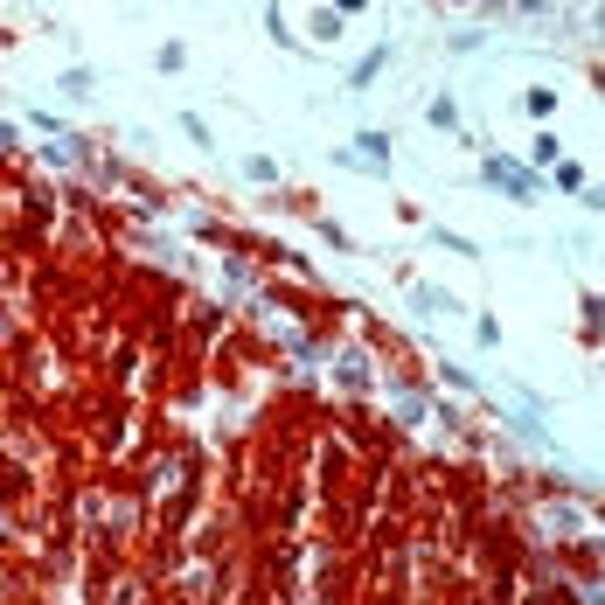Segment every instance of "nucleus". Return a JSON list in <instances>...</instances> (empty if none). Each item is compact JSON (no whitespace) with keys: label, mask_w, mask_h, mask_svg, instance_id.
I'll return each mask as SVG.
<instances>
[{"label":"nucleus","mask_w":605,"mask_h":605,"mask_svg":"<svg viewBox=\"0 0 605 605\" xmlns=\"http://www.w3.org/2000/svg\"><path fill=\"white\" fill-rule=\"evenodd\" d=\"M63 91L84 98V91H98V77H91V70H63Z\"/></svg>","instance_id":"obj_17"},{"label":"nucleus","mask_w":605,"mask_h":605,"mask_svg":"<svg viewBox=\"0 0 605 605\" xmlns=\"http://www.w3.org/2000/svg\"><path fill=\"white\" fill-rule=\"evenodd\" d=\"M473 341H480V348H501V320L480 313V320H473Z\"/></svg>","instance_id":"obj_14"},{"label":"nucleus","mask_w":605,"mask_h":605,"mask_svg":"<svg viewBox=\"0 0 605 605\" xmlns=\"http://www.w3.org/2000/svg\"><path fill=\"white\" fill-rule=\"evenodd\" d=\"M383 70H390V42H383V49H369V56H355V63H348V91H369V84H376V77H383Z\"/></svg>","instance_id":"obj_2"},{"label":"nucleus","mask_w":605,"mask_h":605,"mask_svg":"<svg viewBox=\"0 0 605 605\" xmlns=\"http://www.w3.org/2000/svg\"><path fill=\"white\" fill-rule=\"evenodd\" d=\"M153 70H160V77H181V70H188V42H160V49H153Z\"/></svg>","instance_id":"obj_5"},{"label":"nucleus","mask_w":605,"mask_h":605,"mask_svg":"<svg viewBox=\"0 0 605 605\" xmlns=\"http://www.w3.org/2000/svg\"><path fill=\"white\" fill-rule=\"evenodd\" d=\"M439 383H446V390H480L473 369H459V362H439Z\"/></svg>","instance_id":"obj_13"},{"label":"nucleus","mask_w":605,"mask_h":605,"mask_svg":"<svg viewBox=\"0 0 605 605\" xmlns=\"http://www.w3.org/2000/svg\"><path fill=\"white\" fill-rule=\"evenodd\" d=\"M557 153H564V147H557V133H536V147H529V160H536V167H550Z\"/></svg>","instance_id":"obj_16"},{"label":"nucleus","mask_w":605,"mask_h":605,"mask_svg":"<svg viewBox=\"0 0 605 605\" xmlns=\"http://www.w3.org/2000/svg\"><path fill=\"white\" fill-rule=\"evenodd\" d=\"M181 133H188V140H195L202 153L216 147V140H209V119H202V112H181Z\"/></svg>","instance_id":"obj_11"},{"label":"nucleus","mask_w":605,"mask_h":605,"mask_svg":"<svg viewBox=\"0 0 605 605\" xmlns=\"http://www.w3.org/2000/svg\"><path fill=\"white\" fill-rule=\"evenodd\" d=\"M515 7H522V14H550L557 0H515Z\"/></svg>","instance_id":"obj_20"},{"label":"nucleus","mask_w":605,"mask_h":605,"mask_svg":"<svg viewBox=\"0 0 605 605\" xmlns=\"http://www.w3.org/2000/svg\"><path fill=\"white\" fill-rule=\"evenodd\" d=\"M397 418L418 425V418H432V404H425V397H397Z\"/></svg>","instance_id":"obj_18"},{"label":"nucleus","mask_w":605,"mask_h":605,"mask_svg":"<svg viewBox=\"0 0 605 605\" xmlns=\"http://www.w3.org/2000/svg\"><path fill=\"white\" fill-rule=\"evenodd\" d=\"M480 42H487V28H459V35H446V49H453V56H473Z\"/></svg>","instance_id":"obj_12"},{"label":"nucleus","mask_w":605,"mask_h":605,"mask_svg":"<svg viewBox=\"0 0 605 605\" xmlns=\"http://www.w3.org/2000/svg\"><path fill=\"white\" fill-rule=\"evenodd\" d=\"M425 126H432V133H459V98L453 91H439V98L425 105Z\"/></svg>","instance_id":"obj_4"},{"label":"nucleus","mask_w":605,"mask_h":605,"mask_svg":"<svg viewBox=\"0 0 605 605\" xmlns=\"http://www.w3.org/2000/svg\"><path fill=\"white\" fill-rule=\"evenodd\" d=\"M432 244H439V251H459V258H480L473 237H453V230H432Z\"/></svg>","instance_id":"obj_15"},{"label":"nucleus","mask_w":605,"mask_h":605,"mask_svg":"<svg viewBox=\"0 0 605 605\" xmlns=\"http://www.w3.org/2000/svg\"><path fill=\"white\" fill-rule=\"evenodd\" d=\"M334 383H341V390H369V355H362V348H341V355H334Z\"/></svg>","instance_id":"obj_3"},{"label":"nucleus","mask_w":605,"mask_h":605,"mask_svg":"<svg viewBox=\"0 0 605 605\" xmlns=\"http://www.w3.org/2000/svg\"><path fill=\"white\" fill-rule=\"evenodd\" d=\"M313 230H320V244H334V251H348V230H341L334 216H327V223H313Z\"/></svg>","instance_id":"obj_19"},{"label":"nucleus","mask_w":605,"mask_h":605,"mask_svg":"<svg viewBox=\"0 0 605 605\" xmlns=\"http://www.w3.org/2000/svg\"><path fill=\"white\" fill-rule=\"evenodd\" d=\"M279 174H286V167H279L272 153H244V181H258V188H272Z\"/></svg>","instance_id":"obj_6"},{"label":"nucleus","mask_w":605,"mask_h":605,"mask_svg":"<svg viewBox=\"0 0 605 605\" xmlns=\"http://www.w3.org/2000/svg\"><path fill=\"white\" fill-rule=\"evenodd\" d=\"M411 300H418V313H459V300L439 286H411Z\"/></svg>","instance_id":"obj_7"},{"label":"nucleus","mask_w":605,"mask_h":605,"mask_svg":"<svg viewBox=\"0 0 605 605\" xmlns=\"http://www.w3.org/2000/svg\"><path fill=\"white\" fill-rule=\"evenodd\" d=\"M480 188H494V195H508V202H536V195H543V174H529V167L508 160V153H487V160H480Z\"/></svg>","instance_id":"obj_1"},{"label":"nucleus","mask_w":605,"mask_h":605,"mask_svg":"<svg viewBox=\"0 0 605 605\" xmlns=\"http://www.w3.org/2000/svg\"><path fill=\"white\" fill-rule=\"evenodd\" d=\"M390 147H397V140H390L383 126H369V133L355 140V153H362V160H390Z\"/></svg>","instance_id":"obj_8"},{"label":"nucleus","mask_w":605,"mask_h":605,"mask_svg":"<svg viewBox=\"0 0 605 605\" xmlns=\"http://www.w3.org/2000/svg\"><path fill=\"white\" fill-rule=\"evenodd\" d=\"M550 181H557V188H571V195H578V188H585V167H578V160H564V153H557V160H550Z\"/></svg>","instance_id":"obj_9"},{"label":"nucleus","mask_w":605,"mask_h":605,"mask_svg":"<svg viewBox=\"0 0 605 605\" xmlns=\"http://www.w3.org/2000/svg\"><path fill=\"white\" fill-rule=\"evenodd\" d=\"M522 105H529V119H550V112H557V91H543V84H529V91H522Z\"/></svg>","instance_id":"obj_10"}]
</instances>
